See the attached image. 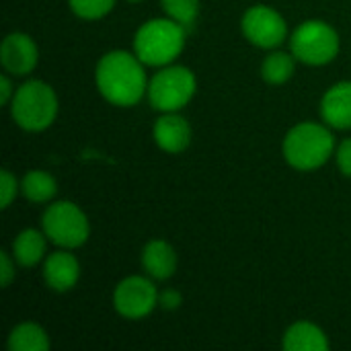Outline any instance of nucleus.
I'll list each match as a JSON object with an SVG mask.
<instances>
[{
    "instance_id": "nucleus-1",
    "label": "nucleus",
    "mask_w": 351,
    "mask_h": 351,
    "mask_svg": "<svg viewBox=\"0 0 351 351\" xmlns=\"http://www.w3.org/2000/svg\"><path fill=\"white\" fill-rule=\"evenodd\" d=\"M99 93L117 107H132L148 93L144 62L125 49L107 51L95 70Z\"/></svg>"
},
{
    "instance_id": "nucleus-2",
    "label": "nucleus",
    "mask_w": 351,
    "mask_h": 351,
    "mask_svg": "<svg viewBox=\"0 0 351 351\" xmlns=\"http://www.w3.org/2000/svg\"><path fill=\"white\" fill-rule=\"evenodd\" d=\"M187 29L173 19L146 21L134 37V53L148 66H169L185 47Z\"/></svg>"
},
{
    "instance_id": "nucleus-3",
    "label": "nucleus",
    "mask_w": 351,
    "mask_h": 351,
    "mask_svg": "<svg viewBox=\"0 0 351 351\" xmlns=\"http://www.w3.org/2000/svg\"><path fill=\"white\" fill-rule=\"evenodd\" d=\"M335 140L329 128L313 121L294 125L284 138V156L296 171H315L333 154Z\"/></svg>"
},
{
    "instance_id": "nucleus-4",
    "label": "nucleus",
    "mask_w": 351,
    "mask_h": 351,
    "mask_svg": "<svg viewBox=\"0 0 351 351\" xmlns=\"http://www.w3.org/2000/svg\"><path fill=\"white\" fill-rule=\"evenodd\" d=\"M10 115L25 132H43L58 115V97L47 82L27 80L10 101Z\"/></svg>"
},
{
    "instance_id": "nucleus-5",
    "label": "nucleus",
    "mask_w": 351,
    "mask_h": 351,
    "mask_svg": "<svg viewBox=\"0 0 351 351\" xmlns=\"http://www.w3.org/2000/svg\"><path fill=\"white\" fill-rule=\"evenodd\" d=\"M197 82L187 66H162L148 82V101L160 113L183 109L195 95Z\"/></svg>"
},
{
    "instance_id": "nucleus-6",
    "label": "nucleus",
    "mask_w": 351,
    "mask_h": 351,
    "mask_svg": "<svg viewBox=\"0 0 351 351\" xmlns=\"http://www.w3.org/2000/svg\"><path fill=\"white\" fill-rule=\"evenodd\" d=\"M290 47L298 62L308 66H325L339 53V35L329 23L313 19L304 21L292 33Z\"/></svg>"
},
{
    "instance_id": "nucleus-7",
    "label": "nucleus",
    "mask_w": 351,
    "mask_h": 351,
    "mask_svg": "<svg viewBox=\"0 0 351 351\" xmlns=\"http://www.w3.org/2000/svg\"><path fill=\"white\" fill-rule=\"evenodd\" d=\"M43 232L62 249H76L88 241L90 226L86 214L72 202H56L43 212Z\"/></svg>"
},
{
    "instance_id": "nucleus-8",
    "label": "nucleus",
    "mask_w": 351,
    "mask_h": 351,
    "mask_svg": "<svg viewBox=\"0 0 351 351\" xmlns=\"http://www.w3.org/2000/svg\"><path fill=\"white\" fill-rule=\"evenodd\" d=\"M243 35L257 47L263 49H274L284 43L288 35V25L286 19L271 6L265 4H255L251 6L241 21Z\"/></svg>"
},
{
    "instance_id": "nucleus-9",
    "label": "nucleus",
    "mask_w": 351,
    "mask_h": 351,
    "mask_svg": "<svg viewBox=\"0 0 351 351\" xmlns=\"http://www.w3.org/2000/svg\"><path fill=\"white\" fill-rule=\"evenodd\" d=\"M158 304V292L148 278L130 276L115 286L113 306L115 311L130 321L148 317Z\"/></svg>"
},
{
    "instance_id": "nucleus-10",
    "label": "nucleus",
    "mask_w": 351,
    "mask_h": 351,
    "mask_svg": "<svg viewBox=\"0 0 351 351\" xmlns=\"http://www.w3.org/2000/svg\"><path fill=\"white\" fill-rule=\"evenodd\" d=\"M39 51L35 41L25 33H10L4 37L0 47L2 68L12 76H27L35 70Z\"/></svg>"
},
{
    "instance_id": "nucleus-11",
    "label": "nucleus",
    "mask_w": 351,
    "mask_h": 351,
    "mask_svg": "<svg viewBox=\"0 0 351 351\" xmlns=\"http://www.w3.org/2000/svg\"><path fill=\"white\" fill-rule=\"evenodd\" d=\"M154 140L160 150L169 154H179L191 144V125L177 111L162 113L154 123Z\"/></svg>"
},
{
    "instance_id": "nucleus-12",
    "label": "nucleus",
    "mask_w": 351,
    "mask_h": 351,
    "mask_svg": "<svg viewBox=\"0 0 351 351\" xmlns=\"http://www.w3.org/2000/svg\"><path fill=\"white\" fill-rule=\"evenodd\" d=\"M80 265L78 259L68 251L51 253L43 263V280L45 286L53 292H68L78 284Z\"/></svg>"
},
{
    "instance_id": "nucleus-13",
    "label": "nucleus",
    "mask_w": 351,
    "mask_h": 351,
    "mask_svg": "<svg viewBox=\"0 0 351 351\" xmlns=\"http://www.w3.org/2000/svg\"><path fill=\"white\" fill-rule=\"evenodd\" d=\"M323 121L335 130L351 128V82L343 80L331 86L321 101Z\"/></svg>"
},
{
    "instance_id": "nucleus-14",
    "label": "nucleus",
    "mask_w": 351,
    "mask_h": 351,
    "mask_svg": "<svg viewBox=\"0 0 351 351\" xmlns=\"http://www.w3.org/2000/svg\"><path fill=\"white\" fill-rule=\"evenodd\" d=\"M142 267L154 280H169L177 271V253L167 241H150L142 251Z\"/></svg>"
},
{
    "instance_id": "nucleus-15",
    "label": "nucleus",
    "mask_w": 351,
    "mask_h": 351,
    "mask_svg": "<svg viewBox=\"0 0 351 351\" xmlns=\"http://www.w3.org/2000/svg\"><path fill=\"white\" fill-rule=\"evenodd\" d=\"M47 234L39 232L35 228H25L16 234L12 241V257L21 267H35L43 257L47 249Z\"/></svg>"
},
{
    "instance_id": "nucleus-16",
    "label": "nucleus",
    "mask_w": 351,
    "mask_h": 351,
    "mask_svg": "<svg viewBox=\"0 0 351 351\" xmlns=\"http://www.w3.org/2000/svg\"><path fill=\"white\" fill-rule=\"evenodd\" d=\"M284 350L286 351H325L329 350V339L321 327L300 321L294 323L284 335Z\"/></svg>"
},
{
    "instance_id": "nucleus-17",
    "label": "nucleus",
    "mask_w": 351,
    "mask_h": 351,
    "mask_svg": "<svg viewBox=\"0 0 351 351\" xmlns=\"http://www.w3.org/2000/svg\"><path fill=\"white\" fill-rule=\"evenodd\" d=\"M10 351H45L49 350V337L43 327L35 323H21L8 335Z\"/></svg>"
},
{
    "instance_id": "nucleus-18",
    "label": "nucleus",
    "mask_w": 351,
    "mask_h": 351,
    "mask_svg": "<svg viewBox=\"0 0 351 351\" xmlns=\"http://www.w3.org/2000/svg\"><path fill=\"white\" fill-rule=\"evenodd\" d=\"M21 191L29 202L45 204L53 199V195L58 193V183L45 171H29L21 181Z\"/></svg>"
},
{
    "instance_id": "nucleus-19",
    "label": "nucleus",
    "mask_w": 351,
    "mask_h": 351,
    "mask_svg": "<svg viewBox=\"0 0 351 351\" xmlns=\"http://www.w3.org/2000/svg\"><path fill=\"white\" fill-rule=\"evenodd\" d=\"M294 74V53L271 51L261 64V76L269 84H284Z\"/></svg>"
},
{
    "instance_id": "nucleus-20",
    "label": "nucleus",
    "mask_w": 351,
    "mask_h": 351,
    "mask_svg": "<svg viewBox=\"0 0 351 351\" xmlns=\"http://www.w3.org/2000/svg\"><path fill=\"white\" fill-rule=\"evenodd\" d=\"M169 19L177 21L185 29H191L199 14V0H160Z\"/></svg>"
},
{
    "instance_id": "nucleus-21",
    "label": "nucleus",
    "mask_w": 351,
    "mask_h": 351,
    "mask_svg": "<svg viewBox=\"0 0 351 351\" xmlns=\"http://www.w3.org/2000/svg\"><path fill=\"white\" fill-rule=\"evenodd\" d=\"M72 12L86 21L103 19L115 6V0H68Z\"/></svg>"
},
{
    "instance_id": "nucleus-22",
    "label": "nucleus",
    "mask_w": 351,
    "mask_h": 351,
    "mask_svg": "<svg viewBox=\"0 0 351 351\" xmlns=\"http://www.w3.org/2000/svg\"><path fill=\"white\" fill-rule=\"evenodd\" d=\"M19 189L21 187L16 183V177L10 171L2 169V173H0V208L2 210H6L12 204V199L16 197Z\"/></svg>"
},
{
    "instance_id": "nucleus-23",
    "label": "nucleus",
    "mask_w": 351,
    "mask_h": 351,
    "mask_svg": "<svg viewBox=\"0 0 351 351\" xmlns=\"http://www.w3.org/2000/svg\"><path fill=\"white\" fill-rule=\"evenodd\" d=\"M337 167L346 177L351 179V138L343 140L337 148Z\"/></svg>"
},
{
    "instance_id": "nucleus-24",
    "label": "nucleus",
    "mask_w": 351,
    "mask_h": 351,
    "mask_svg": "<svg viewBox=\"0 0 351 351\" xmlns=\"http://www.w3.org/2000/svg\"><path fill=\"white\" fill-rule=\"evenodd\" d=\"M14 263H12V259H10V255L6 253V251H2L0 253V284H2V288H8L10 286V282L14 280Z\"/></svg>"
},
{
    "instance_id": "nucleus-25",
    "label": "nucleus",
    "mask_w": 351,
    "mask_h": 351,
    "mask_svg": "<svg viewBox=\"0 0 351 351\" xmlns=\"http://www.w3.org/2000/svg\"><path fill=\"white\" fill-rule=\"evenodd\" d=\"M183 302V296L177 292V290H165L158 294V304L165 308V311H177Z\"/></svg>"
},
{
    "instance_id": "nucleus-26",
    "label": "nucleus",
    "mask_w": 351,
    "mask_h": 351,
    "mask_svg": "<svg viewBox=\"0 0 351 351\" xmlns=\"http://www.w3.org/2000/svg\"><path fill=\"white\" fill-rule=\"evenodd\" d=\"M14 93H16V90H12L10 78H8L6 74H2V76H0V103H2V105H10Z\"/></svg>"
},
{
    "instance_id": "nucleus-27",
    "label": "nucleus",
    "mask_w": 351,
    "mask_h": 351,
    "mask_svg": "<svg viewBox=\"0 0 351 351\" xmlns=\"http://www.w3.org/2000/svg\"><path fill=\"white\" fill-rule=\"evenodd\" d=\"M130 2H140V0H130Z\"/></svg>"
}]
</instances>
